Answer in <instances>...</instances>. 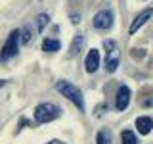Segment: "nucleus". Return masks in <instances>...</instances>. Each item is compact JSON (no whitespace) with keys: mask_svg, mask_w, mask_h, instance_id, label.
Returning <instances> with one entry per match:
<instances>
[{"mask_svg":"<svg viewBox=\"0 0 153 144\" xmlns=\"http://www.w3.org/2000/svg\"><path fill=\"white\" fill-rule=\"evenodd\" d=\"M56 88H57V92H61V96H65L67 100H71L80 112H84V98H82L80 88H76V86L73 83H69V81H57Z\"/></svg>","mask_w":153,"mask_h":144,"instance_id":"nucleus-1","label":"nucleus"},{"mask_svg":"<svg viewBox=\"0 0 153 144\" xmlns=\"http://www.w3.org/2000/svg\"><path fill=\"white\" fill-rule=\"evenodd\" d=\"M61 110L57 108L56 104H50V102H42L35 108V121L36 123H50L54 119L59 117Z\"/></svg>","mask_w":153,"mask_h":144,"instance_id":"nucleus-2","label":"nucleus"},{"mask_svg":"<svg viewBox=\"0 0 153 144\" xmlns=\"http://www.w3.org/2000/svg\"><path fill=\"white\" fill-rule=\"evenodd\" d=\"M17 46H19V31H12L6 40V44L2 48V54H0V60L8 62L10 58H13L17 54Z\"/></svg>","mask_w":153,"mask_h":144,"instance_id":"nucleus-3","label":"nucleus"},{"mask_svg":"<svg viewBox=\"0 0 153 144\" xmlns=\"http://www.w3.org/2000/svg\"><path fill=\"white\" fill-rule=\"evenodd\" d=\"M94 27L96 29H111L113 27V14L109 10H102L94 16Z\"/></svg>","mask_w":153,"mask_h":144,"instance_id":"nucleus-4","label":"nucleus"},{"mask_svg":"<svg viewBox=\"0 0 153 144\" xmlns=\"http://www.w3.org/2000/svg\"><path fill=\"white\" fill-rule=\"evenodd\" d=\"M128 104H130V88H128L126 85H123L121 88L117 90V100H115V108H117L119 112H124V110L128 108Z\"/></svg>","mask_w":153,"mask_h":144,"instance_id":"nucleus-5","label":"nucleus"},{"mask_svg":"<svg viewBox=\"0 0 153 144\" xmlns=\"http://www.w3.org/2000/svg\"><path fill=\"white\" fill-rule=\"evenodd\" d=\"M149 17H153V10H143L142 14H138V16L134 17V21L130 23V29H128V31H130V35H136V31H138L140 27L146 25Z\"/></svg>","mask_w":153,"mask_h":144,"instance_id":"nucleus-6","label":"nucleus"},{"mask_svg":"<svg viewBox=\"0 0 153 144\" xmlns=\"http://www.w3.org/2000/svg\"><path fill=\"white\" fill-rule=\"evenodd\" d=\"M84 67H86V71H88V73H94V71L100 67V52L96 50V48H92V50L86 54Z\"/></svg>","mask_w":153,"mask_h":144,"instance_id":"nucleus-7","label":"nucleus"},{"mask_svg":"<svg viewBox=\"0 0 153 144\" xmlns=\"http://www.w3.org/2000/svg\"><path fill=\"white\" fill-rule=\"evenodd\" d=\"M136 127L140 134H149L153 131V119L147 117V115H142V117L136 119Z\"/></svg>","mask_w":153,"mask_h":144,"instance_id":"nucleus-8","label":"nucleus"},{"mask_svg":"<svg viewBox=\"0 0 153 144\" xmlns=\"http://www.w3.org/2000/svg\"><path fill=\"white\" fill-rule=\"evenodd\" d=\"M117 67H119V52L113 50V52H109V54H107V60H105V69H107L109 73H115V71H117Z\"/></svg>","mask_w":153,"mask_h":144,"instance_id":"nucleus-9","label":"nucleus"},{"mask_svg":"<svg viewBox=\"0 0 153 144\" xmlns=\"http://www.w3.org/2000/svg\"><path fill=\"white\" fill-rule=\"evenodd\" d=\"M59 48H61V42L57 38H44V42H42V50L44 52H57Z\"/></svg>","mask_w":153,"mask_h":144,"instance_id":"nucleus-10","label":"nucleus"},{"mask_svg":"<svg viewBox=\"0 0 153 144\" xmlns=\"http://www.w3.org/2000/svg\"><path fill=\"white\" fill-rule=\"evenodd\" d=\"M84 46V37L82 35H76L73 38V42H71V50H69V56H76L80 50H82Z\"/></svg>","mask_w":153,"mask_h":144,"instance_id":"nucleus-11","label":"nucleus"},{"mask_svg":"<svg viewBox=\"0 0 153 144\" xmlns=\"http://www.w3.org/2000/svg\"><path fill=\"white\" fill-rule=\"evenodd\" d=\"M136 134L132 131H123L121 133V144H136Z\"/></svg>","mask_w":153,"mask_h":144,"instance_id":"nucleus-12","label":"nucleus"},{"mask_svg":"<svg viewBox=\"0 0 153 144\" xmlns=\"http://www.w3.org/2000/svg\"><path fill=\"white\" fill-rule=\"evenodd\" d=\"M48 21H50V17H48L46 14H40V16L36 17V27H38V31H42V29L48 25Z\"/></svg>","mask_w":153,"mask_h":144,"instance_id":"nucleus-13","label":"nucleus"},{"mask_svg":"<svg viewBox=\"0 0 153 144\" xmlns=\"http://www.w3.org/2000/svg\"><path fill=\"white\" fill-rule=\"evenodd\" d=\"M96 144H109V134L103 133V131H100L98 136H96Z\"/></svg>","mask_w":153,"mask_h":144,"instance_id":"nucleus-14","label":"nucleus"},{"mask_svg":"<svg viewBox=\"0 0 153 144\" xmlns=\"http://www.w3.org/2000/svg\"><path fill=\"white\" fill-rule=\"evenodd\" d=\"M19 37H21V40H23V44H27V42H31V38H33V33H31V29H25V31H23V35L21 33H19Z\"/></svg>","mask_w":153,"mask_h":144,"instance_id":"nucleus-15","label":"nucleus"},{"mask_svg":"<svg viewBox=\"0 0 153 144\" xmlns=\"http://www.w3.org/2000/svg\"><path fill=\"white\" fill-rule=\"evenodd\" d=\"M103 48H105V54H109V52L117 50V44H115V40H105L103 42Z\"/></svg>","mask_w":153,"mask_h":144,"instance_id":"nucleus-16","label":"nucleus"},{"mask_svg":"<svg viewBox=\"0 0 153 144\" xmlns=\"http://www.w3.org/2000/svg\"><path fill=\"white\" fill-rule=\"evenodd\" d=\"M71 21H73V23H79L80 21V16H73V17H71Z\"/></svg>","mask_w":153,"mask_h":144,"instance_id":"nucleus-17","label":"nucleus"},{"mask_svg":"<svg viewBox=\"0 0 153 144\" xmlns=\"http://www.w3.org/2000/svg\"><path fill=\"white\" fill-rule=\"evenodd\" d=\"M4 85H6V81H2V79H0V88H2Z\"/></svg>","mask_w":153,"mask_h":144,"instance_id":"nucleus-18","label":"nucleus"},{"mask_svg":"<svg viewBox=\"0 0 153 144\" xmlns=\"http://www.w3.org/2000/svg\"><path fill=\"white\" fill-rule=\"evenodd\" d=\"M48 144H57V142H48Z\"/></svg>","mask_w":153,"mask_h":144,"instance_id":"nucleus-19","label":"nucleus"}]
</instances>
